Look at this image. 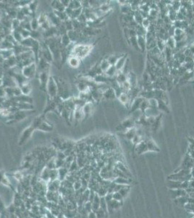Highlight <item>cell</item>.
I'll use <instances>...</instances> for the list:
<instances>
[{"label":"cell","instance_id":"cell-30","mask_svg":"<svg viewBox=\"0 0 194 218\" xmlns=\"http://www.w3.org/2000/svg\"><path fill=\"white\" fill-rule=\"evenodd\" d=\"M129 191H130V186L129 185H125L123 188H121L120 190H119L118 192L120 193V195L123 197V199H125V198L127 196V195L128 194Z\"/></svg>","mask_w":194,"mask_h":218},{"label":"cell","instance_id":"cell-31","mask_svg":"<svg viewBox=\"0 0 194 218\" xmlns=\"http://www.w3.org/2000/svg\"><path fill=\"white\" fill-rule=\"evenodd\" d=\"M112 199H115V200L117 201H119V202H122L123 201V200L124 199H123V197L120 195V193H119V192H114L112 193Z\"/></svg>","mask_w":194,"mask_h":218},{"label":"cell","instance_id":"cell-19","mask_svg":"<svg viewBox=\"0 0 194 218\" xmlns=\"http://www.w3.org/2000/svg\"><path fill=\"white\" fill-rule=\"evenodd\" d=\"M13 38L15 39V40L17 43L20 44L22 40H23V38H22V35H21L20 32V31L18 30V29H16V30H13Z\"/></svg>","mask_w":194,"mask_h":218},{"label":"cell","instance_id":"cell-35","mask_svg":"<svg viewBox=\"0 0 194 218\" xmlns=\"http://www.w3.org/2000/svg\"><path fill=\"white\" fill-rule=\"evenodd\" d=\"M185 209L188 211L189 212L194 214V204H191V203H187L184 206Z\"/></svg>","mask_w":194,"mask_h":218},{"label":"cell","instance_id":"cell-4","mask_svg":"<svg viewBox=\"0 0 194 218\" xmlns=\"http://www.w3.org/2000/svg\"><path fill=\"white\" fill-rule=\"evenodd\" d=\"M46 91L48 95V100H54L57 98L58 94V86L56 79L50 76L46 85Z\"/></svg>","mask_w":194,"mask_h":218},{"label":"cell","instance_id":"cell-9","mask_svg":"<svg viewBox=\"0 0 194 218\" xmlns=\"http://www.w3.org/2000/svg\"><path fill=\"white\" fill-rule=\"evenodd\" d=\"M135 151H136V153L138 154H143V153L145 152H146V151H148V148H147V146H146V141H141L139 143H138V144L135 146Z\"/></svg>","mask_w":194,"mask_h":218},{"label":"cell","instance_id":"cell-15","mask_svg":"<svg viewBox=\"0 0 194 218\" xmlns=\"http://www.w3.org/2000/svg\"><path fill=\"white\" fill-rule=\"evenodd\" d=\"M60 42H61V45H62L64 47H68L69 45L72 43V42L70 41V38H69L67 33L63 34L62 36H61Z\"/></svg>","mask_w":194,"mask_h":218},{"label":"cell","instance_id":"cell-11","mask_svg":"<svg viewBox=\"0 0 194 218\" xmlns=\"http://www.w3.org/2000/svg\"><path fill=\"white\" fill-rule=\"evenodd\" d=\"M145 141L146 143L147 148H148V151H155V152L159 151V147L156 146V143L153 141L152 140H145Z\"/></svg>","mask_w":194,"mask_h":218},{"label":"cell","instance_id":"cell-3","mask_svg":"<svg viewBox=\"0 0 194 218\" xmlns=\"http://www.w3.org/2000/svg\"><path fill=\"white\" fill-rule=\"evenodd\" d=\"M92 47L89 45H74V47L72 50L70 56H74L78 58V59H82L85 58L86 55L89 54Z\"/></svg>","mask_w":194,"mask_h":218},{"label":"cell","instance_id":"cell-1","mask_svg":"<svg viewBox=\"0 0 194 218\" xmlns=\"http://www.w3.org/2000/svg\"><path fill=\"white\" fill-rule=\"evenodd\" d=\"M31 125L34 127L35 130H38L43 132H51L54 128L51 124L45 120L44 114L36 117Z\"/></svg>","mask_w":194,"mask_h":218},{"label":"cell","instance_id":"cell-22","mask_svg":"<svg viewBox=\"0 0 194 218\" xmlns=\"http://www.w3.org/2000/svg\"><path fill=\"white\" fill-rule=\"evenodd\" d=\"M103 95L107 99H114L116 96L114 89H107L103 93Z\"/></svg>","mask_w":194,"mask_h":218},{"label":"cell","instance_id":"cell-37","mask_svg":"<svg viewBox=\"0 0 194 218\" xmlns=\"http://www.w3.org/2000/svg\"><path fill=\"white\" fill-rule=\"evenodd\" d=\"M5 88L3 86H0V98H5Z\"/></svg>","mask_w":194,"mask_h":218},{"label":"cell","instance_id":"cell-2","mask_svg":"<svg viewBox=\"0 0 194 218\" xmlns=\"http://www.w3.org/2000/svg\"><path fill=\"white\" fill-rule=\"evenodd\" d=\"M193 179L191 169H180L178 172H175L174 174L170 175L168 177L169 180H173V181H178L183 183V182H188Z\"/></svg>","mask_w":194,"mask_h":218},{"label":"cell","instance_id":"cell-27","mask_svg":"<svg viewBox=\"0 0 194 218\" xmlns=\"http://www.w3.org/2000/svg\"><path fill=\"white\" fill-rule=\"evenodd\" d=\"M30 27L32 31H37L40 27V24L37 18H34L30 21Z\"/></svg>","mask_w":194,"mask_h":218},{"label":"cell","instance_id":"cell-7","mask_svg":"<svg viewBox=\"0 0 194 218\" xmlns=\"http://www.w3.org/2000/svg\"><path fill=\"white\" fill-rule=\"evenodd\" d=\"M50 76H49L48 71H42L40 72L38 74V79H39L40 82V88L43 91H46V85H47L48 80Z\"/></svg>","mask_w":194,"mask_h":218},{"label":"cell","instance_id":"cell-38","mask_svg":"<svg viewBox=\"0 0 194 218\" xmlns=\"http://www.w3.org/2000/svg\"><path fill=\"white\" fill-rule=\"evenodd\" d=\"M61 2H62V5H63L65 8H67L69 6V5H70V1H68V0H62V1H61Z\"/></svg>","mask_w":194,"mask_h":218},{"label":"cell","instance_id":"cell-5","mask_svg":"<svg viewBox=\"0 0 194 218\" xmlns=\"http://www.w3.org/2000/svg\"><path fill=\"white\" fill-rule=\"evenodd\" d=\"M36 64L34 63L22 68V74L26 77V79H32V78H34L36 74Z\"/></svg>","mask_w":194,"mask_h":218},{"label":"cell","instance_id":"cell-12","mask_svg":"<svg viewBox=\"0 0 194 218\" xmlns=\"http://www.w3.org/2000/svg\"><path fill=\"white\" fill-rule=\"evenodd\" d=\"M51 7L54 10V11L57 12H65L66 8L62 5L61 1H54L51 3Z\"/></svg>","mask_w":194,"mask_h":218},{"label":"cell","instance_id":"cell-32","mask_svg":"<svg viewBox=\"0 0 194 218\" xmlns=\"http://www.w3.org/2000/svg\"><path fill=\"white\" fill-rule=\"evenodd\" d=\"M37 7H38V3H37V2H31L28 5L29 9H30V10L31 11L32 13H35V12L36 11Z\"/></svg>","mask_w":194,"mask_h":218},{"label":"cell","instance_id":"cell-25","mask_svg":"<svg viewBox=\"0 0 194 218\" xmlns=\"http://www.w3.org/2000/svg\"><path fill=\"white\" fill-rule=\"evenodd\" d=\"M135 135H136V130L133 127L125 132V138L128 140H131Z\"/></svg>","mask_w":194,"mask_h":218},{"label":"cell","instance_id":"cell-16","mask_svg":"<svg viewBox=\"0 0 194 218\" xmlns=\"http://www.w3.org/2000/svg\"><path fill=\"white\" fill-rule=\"evenodd\" d=\"M114 183L118 185H128L130 184L128 178L122 177H117L114 180Z\"/></svg>","mask_w":194,"mask_h":218},{"label":"cell","instance_id":"cell-24","mask_svg":"<svg viewBox=\"0 0 194 218\" xmlns=\"http://www.w3.org/2000/svg\"><path fill=\"white\" fill-rule=\"evenodd\" d=\"M21 91H22V95H30V92H31V87H30V84L28 82L26 84L22 85V87H20Z\"/></svg>","mask_w":194,"mask_h":218},{"label":"cell","instance_id":"cell-21","mask_svg":"<svg viewBox=\"0 0 194 218\" xmlns=\"http://www.w3.org/2000/svg\"><path fill=\"white\" fill-rule=\"evenodd\" d=\"M117 72V68H115V66H113V65H111V66H110V68H109L104 73L107 76L113 77L114 76L116 75Z\"/></svg>","mask_w":194,"mask_h":218},{"label":"cell","instance_id":"cell-14","mask_svg":"<svg viewBox=\"0 0 194 218\" xmlns=\"http://www.w3.org/2000/svg\"><path fill=\"white\" fill-rule=\"evenodd\" d=\"M127 81V75L125 74H123L122 71H120V73H118L117 74V82L119 86H122L125 82H126Z\"/></svg>","mask_w":194,"mask_h":218},{"label":"cell","instance_id":"cell-26","mask_svg":"<svg viewBox=\"0 0 194 218\" xmlns=\"http://www.w3.org/2000/svg\"><path fill=\"white\" fill-rule=\"evenodd\" d=\"M117 167L118 169L120 170L121 172H123V173H124L125 175L128 177V175H130V172H129L128 170L127 169L125 166L124 164H123L121 162H118V163L117 164Z\"/></svg>","mask_w":194,"mask_h":218},{"label":"cell","instance_id":"cell-33","mask_svg":"<svg viewBox=\"0 0 194 218\" xmlns=\"http://www.w3.org/2000/svg\"><path fill=\"white\" fill-rule=\"evenodd\" d=\"M148 103H149V107L154 108H156L159 106V103L157 102L155 98H151L148 100Z\"/></svg>","mask_w":194,"mask_h":218},{"label":"cell","instance_id":"cell-40","mask_svg":"<svg viewBox=\"0 0 194 218\" xmlns=\"http://www.w3.org/2000/svg\"><path fill=\"white\" fill-rule=\"evenodd\" d=\"M0 86H2V79L0 78Z\"/></svg>","mask_w":194,"mask_h":218},{"label":"cell","instance_id":"cell-17","mask_svg":"<svg viewBox=\"0 0 194 218\" xmlns=\"http://www.w3.org/2000/svg\"><path fill=\"white\" fill-rule=\"evenodd\" d=\"M68 63L71 67L78 68L80 66V59L74 56H70L68 59Z\"/></svg>","mask_w":194,"mask_h":218},{"label":"cell","instance_id":"cell-8","mask_svg":"<svg viewBox=\"0 0 194 218\" xmlns=\"http://www.w3.org/2000/svg\"><path fill=\"white\" fill-rule=\"evenodd\" d=\"M107 209L110 212H112L114 210L117 209L119 208L121 206V202L117 201L115 200V199H112V200L107 201Z\"/></svg>","mask_w":194,"mask_h":218},{"label":"cell","instance_id":"cell-39","mask_svg":"<svg viewBox=\"0 0 194 218\" xmlns=\"http://www.w3.org/2000/svg\"><path fill=\"white\" fill-rule=\"evenodd\" d=\"M88 218H96V212H91L89 214V216Z\"/></svg>","mask_w":194,"mask_h":218},{"label":"cell","instance_id":"cell-10","mask_svg":"<svg viewBox=\"0 0 194 218\" xmlns=\"http://www.w3.org/2000/svg\"><path fill=\"white\" fill-rule=\"evenodd\" d=\"M126 60H127V55H123L121 56L119 59L117 60V61L116 62V63L115 64V68H117V70L118 71H122L124 67V66L125 65Z\"/></svg>","mask_w":194,"mask_h":218},{"label":"cell","instance_id":"cell-6","mask_svg":"<svg viewBox=\"0 0 194 218\" xmlns=\"http://www.w3.org/2000/svg\"><path fill=\"white\" fill-rule=\"evenodd\" d=\"M34 131H35V129L34 128V127L32 125H30V127H28V128H26V130H24V131L22 132V135H20V138L19 140L20 146H22V145L25 144V143L30 139Z\"/></svg>","mask_w":194,"mask_h":218},{"label":"cell","instance_id":"cell-36","mask_svg":"<svg viewBox=\"0 0 194 218\" xmlns=\"http://www.w3.org/2000/svg\"><path fill=\"white\" fill-rule=\"evenodd\" d=\"M142 26H143L144 29H146V28H148V26H149L150 25V22H149V20L147 19V18H143V21H142V23H141Z\"/></svg>","mask_w":194,"mask_h":218},{"label":"cell","instance_id":"cell-34","mask_svg":"<svg viewBox=\"0 0 194 218\" xmlns=\"http://www.w3.org/2000/svg\"><path fill=\"white\" fill-rule=\"evenodd\" d=\"M143 17L142 16V15L140 13H135V21H136L138 23H139V24H141L142 23V21H143Z\"/></svg>","mask_w":194,"mask_h":218},{"label":"cell","instance_id":"cell-13","mask_svg":"<svg viewBox=\"0 0 194 218\" xmlns=\"http://www.w3.org/2000/svg\"><path fill=\"white\" fill-rule=\"evenodd\" d=\"M92 109H93V104L91 103V102L88 101V102H87V103L83 106V107L82 108V111H83L84 116L91 114V112H92Z\"/></svg>","mask_w":194,"mask_h":218},{"label":"cell","instance_id":"cell-41","mask_svg":"<svg viewBox=\"0 0 194 218\" xmlns=\"http://www.w3.org/2000/svg\"><path fill=\"white\" fill-rule=\"evenodd\" d=\"M193 218H194V216H193Z\"/></svg>","mask_w":194,"mask_h":218},{"label":"cell","instance_id":"cell-23","mask_svg":"<svg viewBox=\"0 0 194 218\" xmlns=\"http://www.w3.org/2000/svg\"><path fill=\"white\" fill-rule=\"evenodd\" d=\"M118 98H119V102H120L121 103H123V104L125 105V106L126 104L129 103V102H130V98H129L128 95H127L126 92L122 93V94L118 97Z\"/></svg>","mask_w":194,"mask_h":218},{"label":"cell","instance_id":"cell-28","mask_svg":"<svg viewBox=\"0 0 194 218\" xmlns=\"http://www.w3.org/2000/svg\"><path fill=\"white\" fill-rule=\"evenodd\" d=\"M111 66L110 65V63H109V61L107 60H103L102 61V63H100V69L102 70V71H104V72H105V71H107V69L110 68V66Z\"/></svg>","mask_w":194,"mask_h":218},{"label":"cell","instance_id":"cell-29","mask_svg":"<svg viewBox=\"0 0 194 218\" xmlns=\"http://www.w3.org/2000/svg\"><path fill=\"white\" fill-rule=\"evenodd\" d=\"M169 48L170 49H174L176 46V41H175V38L173 37H171L170 38H168L167 41V44H166Z\"/></svg>","mask_w":194,"mask_h":218},{"label":"cell","instance_id":"cell-20","mask_svg":"<svg viewBox=\"0 0 194 218\" xmlns=\"http://www.w3.org/2000/svg\"><path fill=\"white\" fill-rule=\"evenodd\" d=\"M68 8L71 10H78V9L82 8L81 1H70V5L68 6Z\"/></svg>","mask_w":194,"mask_h":218},{"label":"cell","instance_id":"cell-18","mask_svg":"<svg viewBox=\"0 0 194 218\" xmlns=\"http://www.w3.org/2000/svg\"><path fill=\"white\" fill-rule=\"evenodd\" d=\"M175 202H176L178 204H179V205H181L183 206V207H184V206L188 202V194H187L186 196H180V197H178V198H177V199H175Z\"/></svg>","mask_w":194,"mask_h":218}]
</instances>
